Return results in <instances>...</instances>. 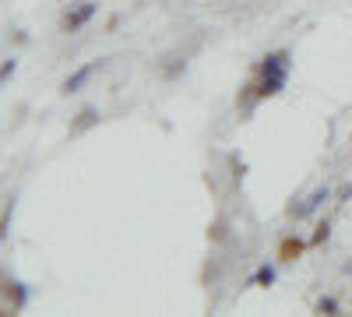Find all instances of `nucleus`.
<instances>
[{"mask_svg": "<svg viewBox=\"0 0 352 317\" xmlns=\"http://www.w3.org/2000/svg\"><path fill=\"white\" fill-rule=\"evenodd\" d=\"M289 67H292V53H289V50H275V53H268V56H261L257 81H254L257 99L278 96L285 85H289Z\"/></svg>", "mask_w": 352, "mask_h": 317, "instance_id": "f257e3e1", "label": "nucleus"}, {"mask_svg": "<svg viewBox=\"0 0 352 317\" xmlns=\"http://www.w3.org/2000/svg\"><path fill=\"white\" fill-rule=\"evenodd\" d=\"M324 201H331V187L320 184L317 190H310V194L300 201V205H289V215H292V219H310L314 212L324 208Z\"/></svg>", "mask_w": 352, "mask_h": 317, "instance_id": "f03ea898", "label": "nucleus"}, {"mask_svg": "<svg viewBox=\"0 0 352 317\" xmlns=\"http://www.w3.org/2000/svg\"><path fill=\"white\" fill-rule=\"evenodd\" d=\"M92 18H96V4H92V0H81V4H74L64 14V32H81Z\"/></svg>", "mask_w": 352, "mask_h": 317, "instance_id": "7ed1b4c3", "label": "nucleus"}, {"mask_svg": "<svg viewBox=\"0 0 352 317\" xmlns=\"http://www.w3.org/2000/svg\"><path fill=\"white\" fill-rule=\"evenodd\" d=\"M96 71H102V61H92V64H81V67H78V71H74V74H71V78L64 81V89H60V92H64V96H74V92H81L85 85H88V78H92Z\"/></svg>", "mask_w": 352, "mask_h": 317, "instance_id": "20e7f679", "label": "nucleus"}, {"mask_svg": "<svg viewBox=\"0 0 352 317\" xmlns=\"http://www.w3.org/2000/svg\"><path fill=\"white\" fill-rule=\"evenodd\" d=\"M99 124V109L96 106H85L81 113H78V120L71 124V134H85L88 127H96Z\"/></svg>", "mask_w": 352, "mask_h": 317, "instance_id": "39448f33", "label": "nucleus"}, {"mask_svg": "<svg viewBox=\"0 0 352 317\" xmlns=\"http://www.w3.org/2000/svg\"><path fill=\"white\" fill-rule=\"evenodd\" d=\"M278 278V272H275V265H268V261H264L257 272H254V278H250V285H272Z\"/></svg>", "mask_w": 352, "mask_h": 317, "instance_id": "423d86ee", "label": "nucleus"}, {"mask_svg": "<svg viewBox=\"0 0 352 317\" xmlns=\"http://www.w3.org/2000/svg\"><path fill=\"white\" fill-rule=\"evenodd\" d=\"M11 300H14V307H18V310L28 303V289H25V282H11Z\"/></svg>", "mask_w": 352, "mask_h": 317, "instance_id": "0eeeda50", "label": "nucleus"}, {"mask_svg": "<svg viewBox=\"0 0 352 317\" xmlns=\"http://www.w3.org/2000/svg\"><path fill=\"white\" fill-rule=\"evenodd\" d=\"M328 237H331V222L324 219V222H317V229H314V237H310V243L317 247V243H324Z\"/></svg>", "mask_w": 352, "mask_h": 317, "instance_id": "6e6552de", "label": "nucleus"}, {"mask_svg": "<svg viewBox=\"0 0 352 317\" xmlns=\"http://www.w3.org/2000/svg\"><path fill=\"white\" fill-rule=\"evenodd\" d=\"M300 250H303V240H285V243H282V257H285V261H292Z\"/></svg>", "mask_w": 352, "mask_h": 317, "instance_id": "1a4fd4ad", "label": "nucleus"}, {"mask_svg": "<svg viewBox=\"0 0 352 317\" xmlns=\"http://www.w3.org/2000/svg\"><path fill=\"white\" fill-rule=\"evenodd\" d=\"M317 310H320V314H338V300H335V296H320V300H317Z\"/></svg>", "mask_w": 352, "mask_h": 317, "instance_id": "9d476101", "label": "nucleus"}, {"mask_svg": "<svg viewBox=\"0 0 352 317\" xmlns=\"http://www.w3.org/2000/svg\"><path fill=\"white\" fill-rule=\"evenodd\" d=\"M18 71V56H8V61H4V71H0V78H4V81H11V74Z\"/></svg>", "mask_w": 352, "mask_h": 317, "instance_id": "9b49d317", "label": "nucleus"}, {"mask_svg": "<svg viewBox=\"0 0 352 317\" xmlns=\"http://www.w3.org/2000/svg\"><path fill=\"white\" fill-rule=\"evenodd\" d=\"M338 201H352V184H349V187H342V190H338Z\"/></svg>", "mask_w": 352, "mask_h": 317, "instance_id": "f8f14e48", "label": "nucleus"}]
</instances>
